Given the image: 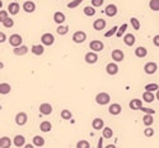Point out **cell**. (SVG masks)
Masks as SVG:
<instances>
[{
    "label": "cell",
    "instance_id": "obj_13",
    "mask_svg": "<svg viewBox=\"0 0 159 148\" xmlns=\"http://www.w3.org/2000/svg\"><path fill=\"white\" fill-rule=\"evenodd\" d=\"M19 10H20V5L17 2L10 3L9 6H8V12H9V14H12V15H17L19 13Z\"/></svg>",
    "mask_w": 159,
    "mask_h": 148
},
{
    "label": "cell",
    "instance_id": "obj_9",
    "mask_svg": "<svg viewBox=\"0 0 159 148\" xmlns=\"http://www.w3.org/2000/svg\"><path fill=\"white\" fill-rule=\"evenodd\" d=\"M13 144H14L17 148L24 147V144H26V138H24V135H22V134H17L14 138H13Z\"/></svg>",
    "mask_w": 159,
    "mask_h": 148
},
{
    "label": "cell",
    "instance_id": "obj_37",
    "mask_svg": "<svg viewBox=\"0 0 159 148\" xmlns=\"http://www.w3.org/2000/svg\"><path fill=\"white\" fill-rule=\"evenodd\" d=\"M130 23H131V25H132V28L135 30H139L140 29V22H139V19H137V18H131L130 19Z\"/></svg>",
    "mask_w": 159,
    "mask_h": 148
},
{
    "label": "cell",
    "instance_id": "obj_1",
    "mask_svg": "<svg viewBox=\"0 0 159 148\" xmlns=\"http://www.w3.org/2000/svg\"><path fill=\"white\" fill-rule=\"evenodd\" d=\"M110 101H111V96L107 92H99V94H97V96H95V103L98 105H107V104H110Z\"/></svg>",
    "mask_w": 159,
    "mask_h": 148
},
{
    "label": "cell",
    "instance_id": "obj_24",
    "mask_svg": "<svg viewBox=\"0 0 159 148\" xmlns=\"http://www.w3.org/2000/svg\"><path fill=\"white\" fill-rule=\"evenodd\" d=\"M148 55V49L145 48V47H137V48H135V56L137 57V58H144L145 56Z\"/></svg>",
    "mask_w": 159,
    "mask_h": 148
},
{
    "label": "cell",
    "instance_id": "obj_21",
    "mask_svg": "<svg viewBox=\"0 0 159 148\" xmlns=\"http://www.w3.org/2000/svg\"><path fill=\"white\" fill-rule=\"evenodd\" d=\"M27 52H28V47L27 46H19V47H15L13 49V53L15 56H23V55H27Z\"/></svg>",
    "mask_w": 159,
    "mask_h": 148
},
{
    "label": "cell",
    "instance_id": "obj_43",
    "mask_svg": "<svg viewBox=\"0 0 159 148\" xmlns=\"http://www.w3.org/2000/svg\"><path fill=\"white\" fill-rule=\"evenodd\" d=\"M144 134H145V137H153L154 135V129L150 128V127H148L146 129H144Z\"/></svg>",
    "mask_w": 159,
    "mask_h": 148
},
{
    "label": "cell",
    "instance_id": "obj_28",
    "mask_svg": "<svg viewBox=\"0 0 159 148\" xmlns=\"http://www.w3.org/2000/svg\"><path fill=\"white\" fill-rule=\"evenodd\" d=\"M102 135L106 139H110L113 137V130L110 128V127H104V128L102 129Z\"/></svg>",
    "mask_w": 159,
    "mask_h": 148
},
{
    "label": "cell",
    "instance_id": "obj_10",
    "mask_svg": "<svg viewBox=\"0 0 159 148\" xmlns=\"http://www.w3.org/2000/svg\"><path fill=\"white\" fill-rule=\"evenodd\" d=\"M103 42L102 41H92L89 43V48L94 52H101L103 49Z\"/></svg>",
    "mask_w": 159,
    "mask_h": 148
},
{
    "label": "cell",
    "instance_id": "obj_26",
    "mask_svg": "<svg viewBox=\"0 0 159 148\" xmlns=\"http://www.w3.org/2000/svg\"><path fill=\"white\" fill-rule=\"evenodd\" d=\"M155 99V96H154V92H152V91H144V94H143V100L145 101V103H152L153 100Z\"/></svg>",
    "mask_w": 159,
    "mask_h": 148
},
{
    "label": "cell",
    "instance_id": "obj_49",
    "mask_svg": "<svg viewBox=\"0 0 159 148\" xmlns=\"http://www.w3.org/2000/svg\"><path fill=\"white\" fill-rule=\"evenodd\" d=\"M103 138H104L103 135L99 138V141H98V148H102V147H103Z\"/></svg>",
    "mask_w": 159,
    "mask_h": 148
},
{
    "label": "cell",
    "instance_id": "obj_19",
    "mask_svg": "<svg viewBox=\"0 0 159 148\" xmlns=\"http://www.w3.org/2000/svg\"><path fill=\"white\" fill-rule=\"evenodd\" d=\"M106 20L104 19H102V18H99V19H97V20H94V23H93V28L95 29V30H102V29H104L106 28Z\"/></svg>",
    "mask_w": 159,
    "mask_h": 148
},
{
    "label": "cell",
    "instance_id": "obj_18",
    "mask_svg": "<svg viewBox=\"0 0 159 148\" xmlns=\"http://www.w3.org/2000/svg\"><path fill=\"white\" fill-rule=\"evenodd\" d=\"M92 127H93L94 130H101V129H103V128H104V122H103V119L95 118V119L92 122Z\"/></svg>",
    "mask_w": 159,
    "mask_h": 148
},
{
    "label": "cell",
    "instance_id": "obj_23",
    "mask_svg": "<svg viewBox=\"0 0 159 148\" xmlns=\"http://www.w3.org/2000/svg\"><path fill=\"white\" fill-rule=\"evenodd\" d=\"M31 51H32V53H33V55L41 56V55H44L45 48H44V45H35L33 47L31 48Z\"/></svg>",
    "mask_w": 159,
    "mask_h": 148
},
{
    "label": "cell",
    "instance_id": "obj_25",
    "mask_svg": "<svg viewBox=\"0 0 159 148\" xmlns=\"http://www.w3.org/2000/svg\"><path fill=\"white\" fill-rule=\"evenodd\" d=\"M12 146V139L9 137H2L0 138V148H9Z\"/></svg>",
    "mask_w": 159,
    "mask_h": 148
},
{
    "label": "cell",
    "instance_id": "obj_45",
    "mask_svg": "<svg viewBox=\"0 0 159 148\" xmlns=\"http://www.w3.org/2000/svg\"><path fill=\"white\" fill-rule=\"evenodd\" d=\"M103 3H104V0H92V5H93L94 8H99V6H102Z\"/></svg>",
    "mask_w": 159,
    "mask_h": 148
},
{
    "label": "cell",
    "instance_id": "obj_35",
    "mask_svg": "<svg viewBox=\"0 0 159 148\" xmlns=\"http://www.w3.org/2000/svg\"><path fill=\"white\" fill-rule=\"evenodd\" d=\"M149 8L153 10V12H159V0H150Z\"/></svg>",
    "mask_w": 159,
    "mask_h": 148
},
{
    "label": "cell",
    "instance_id": "obj_2",
    "mask_svg": "<svg viewBox=\"0 0 159 148\" xmlns=\"http://www.w3.org/2000/svg\"><path fill=\"white\" fill-rule=\"evenodd\" d=\"M22 42H23V38H22V36L20 34H12L9 37V43H10V46L12 47H19V46H22Z\"/></svg>",
    "mask_w": 159,
    "mask_h": 148
},
{
    "label": "cell",
    "instance_id": "obj_15",
    "mask_svg": "<svg viewBox=\"0 0 159 148\" xmlns=\"http://www.w3.org/2000/svg\"><path fill=\"white\" fill-rule=\"evenodd\" d=\"M129 107L131 110H140L143 108V101L140 99H132L129 103Z\"/></svg>",
    "mask_w": 159,
    "mask_h": 148
},
{
    "label": "cell",
    "instance_id": "obj_39",
    "mask_svg": "<svg viewBox=\"0 0 159 148\" xmlns=\"http://www.w3.org/2000/svg\"><path fill=\"white\" fill-rule=\"evenodd\" d=\"M2 23H3V25L5 28H12L14 25V20H13V18H6L4 22H2Z\"/></svg>",
    "mask_w": 159,
    "mask_h": 148
},
{
    "label": "cell",
    "instance_id": "obj_36",
    "mask_svg": "<svg viewBox=\"0 0 159 148\" xmlns=\"http://www.w3.org/2000/svg\"><path fill=\"white\" fill-rule=\"evenodd\" d=\"M158 89H159L158 84H148V85H145V90H146V91L154 92V91H158Z\"/></svg>",
    "mask_w": 159,
    "mask_h": 148
},
{
    "label": "cell",
    "instance_id": "obj_47",
    "mask_svg": "<svg viewBox=\"0 0 159 148\" xmlns=\"http://www.w3.org/2000/svg\"><path fill=\"white\" fill-rule=\"evenodd\" d=\"M153 43H154V46H155V47H159V34H158V36H155V37L153 38Z\"/></svg>",
    "mask_w": 159,
    "mask_h": 148
},
{
    "label": "cell",
    "instance_id": "obj_4",
    "mask_svg": "<svg viewBox=\"0 0 159 148\" xmlns=\"http://www.w3.org/2000/svg\"><path fill=\"white\" fill-rule=\"evenodd\" d=\"M27 122H28V115H27V113L20 111V113H18V114L15 115V123H17V125L23 127V125L27 124Z\"/></svg>",
    "mask_w": 159,
    "mask_h": 148
},
{
    "label": "cell",
    "instance_id": "obj_48",
    "mask_svg": "<svg viewBox=\"0 0 159 148\" xmlns=\"http://www.w3.org/2000/svg\"><path fill=\"white\" fill-rule=\"evenodd\" d=\"M5 41H6V36L2 32V33H0V42L3 43V42H5Z\"/></svg>",
    "mask_w": 159,
    "mask_h": 148
},
{
    "label": "cell",
    "instance_id": "obj_46",
    "mask_svg": "<svg viewBox=\"0 0 159 148\" xmlns=\"http://www.w3.org/2000/svg\"><path fill=\"white\" fill-rule=\"evenodd\" d=\"M141 111H144V114H155V109H152V108H141L140 109Z\"/></svg>",
    "mask_w": 159,
    "mask_h": 148
},
{
    "label": "cell",
    "instance_id": "obj_32",
    "mask_svg": "<svg viewBox=\"0 0 159 148\" xmlns=\"http://www.w3.org/2000/svg\"><path fill=\"white\" fill-rule=\"evenodd\" d=\"M56 32H57V34H60V36H65V34H68V32H69V27L59 24V27L56 28Z\"/></svg>",
    "mask_w": 159,
    "mask_h": 148
},
{
    "label": "cell",
    "instance_id": "obj_44",
    "mask_svg": "<svg viewBox=\"0 0 159 148\" xmlns=\"http://www.w3.org/2000/svg\"><path fill=\"white\" fill-rule=\"evenodd\" d=\"M8 14H9V12H5V10H3V9L0 10V22H4L6 18H9Z\"/></svg>",
    "mask_w": 159,
    "mask_h": 148
},
{
    "label": "cell",
    "instance_id": "obj_29",
    "mask_svg": "<svg viewBox=\"0 0 159 148\" xmlns=\"http://www.w3.org/2000/svg\"><path fill=\"white\" fill-rule=\"evenodd\" d=\"M33 144L36 147H44L45 146V139H44V137H41V135H35L33 137Z\"/></svg>",
    "mask_w": 159,
    "mask_h": 148
},
{
    "label": "cell",
    "instance_id": "obj_22",
    "mask_svg": "<svg viewBox=\"0 0 159 148\" xmlns=\"http://www.w3.org/2000/svg\"><path fill=\"white\" fill-rule=\"evenodd\" d=\"M65 19H66L65 14L61 13V12H56V13L54 14V22H55L56 24H62L64 22H65Z\"/></svg>",
    "mask_w": 159,
    "mask_h": 148
},
{
    "label": "cell",
    "instance_id": "obj_51",
    "mask_svg": "<svg viewBox=\"0 0 159 148\" xmlns=\"http://www.w3.org/2000/svg\"><path fill=\"white\" fill-rule=\"evenodd\" d=\"M157 99H158V101H159V89H158V91H157Z\"/></svg>",
    "mask_w": 159,
    "mask_h": 148
},
{
    "label": "cell",
    "instance_id": "obj_27",
    "mask_svg": "<svg viewBox=\"0 0 159 148\" xmlns=\"http://www.w3.org/2000/svg\"><path fill=\"white\" fill-rule=\"evenodd\" d=\"M51 129H52V124H51L50 122H47V120L42 122V123L40 124V130H41V132L47 133V132H50Z\"/></svg>",
    "mask_w": 159,
    "mask_h": 148
},
{
    "label": "cell",
    "instance_id": "obj_42",
    "mask_svg": "<svg viewBox=\"0 0 159 148\" xmlns=\"http://www.w3.org/2000/svg\"><path fill=\"white\" fill-rule=\"evenodd\" d=\"M77 147H78V148H89L90 144H89L88 141H79V142L77 143Z\"/></svg>",
    "mask_w": 159,
    "mask_h": 148
},
{
    "label": "cell",
    "instance_id": "obj_41",
    "mask_svg": "<svg viewBox=\"0 0 159 148\" xmlns=\"http://www.w3.org/2000/svg\"><path fill=\"white\" fill-rule=\"evenodd\" d=\"M82 2H83V0H73L71 3L68 4V8H69V9H74V8H77L78 5H80Z\"/></svg>",
    "mask_w": 159,
    "mask_h": 148
},
{
    "label": "cell",
    "instance_id": "obj_38",
    "mask_svg": "<svg viewBox=\"0 0 159 148\" xmlns=\"http://www.w3.org/2000/svg\"><path fill=\"white\" fill-rule=\"evenodd\" d=\"M117 30H119V27H113V28H111L108 32H106V33H104V37L106 38H110V37H112V36H115L116 33H117Z\"/></svg>",
    "mask_w": 159,
    "mask_h": 148
},
{
    "label": "cell",
    "instance_id": "obj_31",
    "mask_svg": "<svg viewBox=\"0 0 159 148\" xmlns=\"http://www.w3.org/2000/svg\"><path fill=\"white\" fill-rule=\"evenodd\" d=\"M154 119H153V114H145L144 118H143V123L146 125V127H150L153 124Z\"/></svg>",
    "mask_w": 159,
    "mask_h": 148
},
{
    "label": "cell",
    "instance_id": "obj_16",
    "mask_svg": "<svg viewBox=\"0 0 159 148\" xmlns=\"http://www.w3.org/2000/svg\"><path fill=\"white\" fill-rule=\"evenodd\" d=\"M111 56H112V60H113L115 62H121V61L123 60V57H125L123 52H122L121 49H115V51H112Z\"/></svg>",
    "mask_w": 159,
    "mask_h": 148
},
{
    "label": "cell",
    "instance_id": "obj_20",
    "mask_svg": "<svg viewBox=\"0 0 159 148\" xmlns=\"http://www.w3.org/2000/svg\"><path fill=\"white\" fill-rule=\"evenodd\" d=\"M23 10L26 13H33L36 10V4L33 2H31V0H28V2L23 4Z\"/></svg>",
    "mask_w": 159,
    "mask_h": 148
},
{
    "label": "cell",
    "instance_id": "obj_17",
    "mask_svg": "<svg viewBox=\"0 0 159 148\" xmlns=\"http://www.w3.org/2000/svg\"><path fill=\"white\" fill-rule=\"evenodd\" d=\"M135 41H136V38H135V36L131 34V33H127V34L123 36V43H125L126 46H129V47H131V46L135 45Z\"/></svg>",
    "mask_w": 159,
    "mask_h": 148
},
{
    "label": "cell",
    "instance_id": "obj_11",
    "mask_svg": "<svg viewBox=\"0 0 159 148\" xmlns=\"http://www.w3.org/2000/svg\"><path fill=\"white\" fill-rule=\"evenodd\" d=\"M117 12H119V9H117V6H116L115 4H110V5L106 6V9H104V13H106V15H107V17H115L116 14H117Z\"/></svg>",
    "mask_w": 159,
    "mask_h": 148
},
{
    "label": "cell",
    "instance_id": "obj_33",
    "mask_svg": "<svg viewBox=\"0 0 159 148\" xmlns=\"http://www.w3.org/2000/svg\"><path fill=\"white\" fill-rule=\"evenodd\" d=\"M60 115H61V118H62L64 120H70V119H71V117H73L71 111H70V110H68V109H64V110H61Z\"/></svg>",
    "mask_w": 159,
    "mask_h": 148
},
{
    "label": "cell",
    "instance_id": "obj_12",
    "mask_svg": "<svg viewBox=\"0 0 159 148\" xmlns=\"http://www.w3.org/2000/svg\"><path fill=\"white\" fill-rule=\"evenodd\" d=\"M108 111H110L111 115H120L121 111H122V108H121V105H120V104L115 103V104H111V105H110Z\"/></svg>",
    "mask_w": 159,
    "mask_h": 148
},
{
    "label": "cell",
    "instance_id": "obj_3",
    "mask_svg": "<svg viewBox=\"0 0 159 148\" xmlns=\"http://www.w3.org/2000/svg\"><path fill=\"white\" fill-rule=\"evenodd\" d=\"M86 39H87V33L83 32V30H78L73 34V42L74 43H83Z\"/></svg>",
    "mask_w": 159,
    "mask_h": 148
},
{
    "label": "cell",
    "instance_id": "obj_30",
    "mask_svg": "<svg viewBox=\"0 0 159 148\" xmlns=\"http://www.w3.org/2000/svg\"><path fill=\"white\" fill-rule=\"evenodd\" d=\"M10 85L8 82H2V85H0V94L2 95H6V94H9L10 92Z\"/></svg>",
    "mask_w": 159,
    "mask_h": 148
},
{
    "label": "cell",
    "instance_id": "obj_7",
    "mask_svg": "<svg viewBox=\"0 0 159 148\" xmlns=\"http://www.w3.org/2000/svg\"><path fill=\"white\" fill-rule=\"evenodd\" d=\"M157 70H158V65L155 62H148L144 66V71L146 75H153V73L157 72Z\"/></svg>",
    "mask_w": 159,
    "mask_h": 148
},
{
    "label": "cell",
    "instance_id": "obj_14",
    "mask_svg": "<svg viewBox=\"0 0 159 148\" xmlns=\"http://www.w3.org/2000/svg\"><path fill=\"white\" fill-rule=\"evenodd\" d=\"M40 113H41V114H44V115H50V114L52 113V107H51V104H48V103L41 104V105H40Z\"/></svg>",
    "mask_w": 159,
    "mask_h": 148
},
{
    "label": "cell",
    "instance_id": "obj_8",
    "mask_svg": "<svg viewBox=\"0 0 159 148\" xmlns=\"http://www.w3.org/2000/svg\"><path fill=\"white\" fill-rule=\"evenodd\" d=\"M106 72H107L108 75H111V76H115V75H117L119 73V66L115 63V61L110 62L108 65L106 66Z\"/></svg>",
    "mask_w": 159,
    "mask_h": 148
},
{
    "label": "cell",
    "instance_id": "obj_5",
    "mask_svg": "<svg viewBox=\"0 0 159 148\" xmlns=\"http://www.w3.org/2000/svg\"><path fill=\"white\" fill-rule=\"evenodd\" d=\"M41 42H42V45L44 46H51V45H54L55 37L52 36L51 33H44L42 37H41Z\"/></svg>",
    "mask_w": 159,
    "mask_h": 148
},
{
    "label": "cell",
    "instance_id": "obj_34",
    "mask_svg": "<svg viewBox=\"0 0 159 148\" xmlns=\"http://www.w3.org/2000/svg\"><path fill=\"white\" fill-rule=\"evenodd\" d=\"M84 14H86L87 17H93V15L95 14V9H94V6H93V5L86 6V8H84Z\"/></svg>",
    "mask_w": 159,
    "mask_h": 148
},
{
    "label": "cell",
    "instance_id": "obj_40",
    "mask_svg": "<svg viewBox=\"0 0 159 148\" xmlns=\"http://www.w3.org/2000/svg\"><path fill=\"white\" fill-rule=\"evenodd\" d=\"M126 29H127V24H126V23H123V24L119 28V30H117V33H116V36H117V37H123Z\"/></svg>",
    "mask_w": 159,
    "mask_h": 148
},
{
    "label": "cell",
    "instance_id": "obj_50",
    "mask_svg": "<svg viewBox=\"0 0 159 148\" xmlns=\"http://www.w3.org/2000/svg\"><path fill=\"white\" fill-rule=\"evenodd\" d=\"M33 146H35L33 143H32V144H24V148H32Z\"/></svg>",
    "mask_w": 159,
    "mask_h": 148
},
{
    "label": "cell",
    "instance_id": "obj_6",
    "mask_svg": "<svg viewBox=\"0 0 159 148\" xmlns=\"http://www.w3.org/2000/svg\"><path fill=\"white\" fill-rule=\"evenodd\" d=\"M84 61H86L87 63H89V65H93V63H97L98 61V56H97V52H88V53H86V56H84Z\"/></svg>",
    "mask_w": 159,
    "mask_h": 148
}]
</instances>
